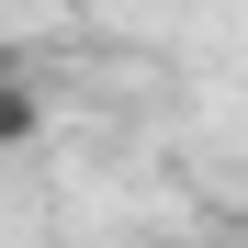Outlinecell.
<instances>
[{"label": "cell", "instance_id": "cell-1", "mask_svg": "<svg viewBox=\"0 0 248 248\" xmlns=\"http://www.w3.org/2000/svg\"><path fill=\"white\" fill-rule=\"evenodd\" d=\"M34 113H46V102H34V68H23V57H0V147L34 136Z\"/></svg>", "mask_w": 248, "mask_h": 248}]
</instances>
